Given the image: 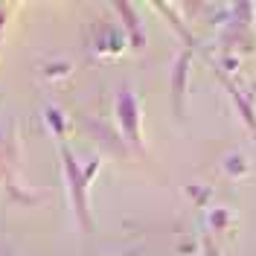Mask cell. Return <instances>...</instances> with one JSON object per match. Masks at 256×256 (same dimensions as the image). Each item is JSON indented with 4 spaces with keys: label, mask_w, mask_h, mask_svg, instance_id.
<instances>
[{
    "label": "cell",
    "mask_w": 256,
    "mask_h": 256,
    "mask_svg": "<svg viewBox=\"0 0 256 256\" xmlns=\"http://www.w3.org/2000/svg\"><path fill=\"white\" fill-rule=\"evenodd\" d=\"M62 166H64V178H67V192H70V204H73V212L84 230L94 227V218H90V210H88V180L90 178L84 175V169H79V163L73 158V152L62 146Z\"/></svg>",
    "instance_id": "1"
},
{
    "label": "cell",
    "mask_w": 256,
    "mask_h": 256,
    "mask_svg": "<svg viewBox=\"0 0 256 256\" xmlns=\"http://www.w3.org/2000/svg\"><path fill=\"white\" fill-rule=\"evenodd\" d=\"M116 116H120V126H122L126 140L140 143V116H137V99H134V94L122 90V94L116 96Z\"/></svg>",
    "instance_id": "2"
},
{
    "label": "cell",
    "mask_w": 256,
    "mask_h": 256,
    "mask_svg": "<svg viewBox=\"0 0 256 256\" xmlns=\"http://www.w3.org/2000/svg\"><path fill=\"white\" fill-rule=\"evenodd\" d=\"M44 116H47V126L52 128V134H56V137H64L67 126H64L62 111H58V108H47V111H44Z\"/></svg>",
    "instance_id": "3"
},
{
    "label": "cell",
    "mask_w": 256,
    "mask_h": 256,
    "mask_svg": "<svg viewBox=\"0 0 256 256\" xmlns=\"http://www.w3.org/2000/svg\"><path fill=\"white\" fill-rule=\"evenodd\" d=\"M67 73H70V64H67V62L47 64V67H44V76H47V79H58V76H67Z\"/></svg>",
    "instance_id": "4"
},
{
    "label": "cell",
    "mask_w": 256,
    "mask_h": 256,
    "mask_svg": "<svg viewBox=\"0 0 256 256\" xmlns=\"http://www.w3.org/2000/svg\"><path fill=\"white\" fill-rule=\"evenodd\" d=\"M12 12V6H0V35H3V26H6V18Z\"/></svg>",
    "instance_id": "5"
}]
</instances>
